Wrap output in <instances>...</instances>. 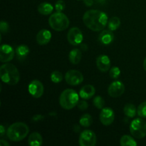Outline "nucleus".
Instances as JSON below:
<instances>
[{
  "label": "nucleus",
  "mask_w": 146,
  "mask_h": 146,
  "mask_svg": "<svg viewBox=\"0 0 146 146\" xmlns=\"http://www.w3.org/2000/svg\"><path fill=\"white\" fill-rule=\"evenodd\" d=\"M1 81L8 85H16L20 79L19 72L17 67L11 64H5L0 67Z\"/></svg>",
  "instance_id": "nucleus-2"
},
{
  "label": "nucleus",
  "mask_w": 146,
  "mask_h": 146,
  "mask_svg": "<svg viewBox=\"0 0 146 146\" xmlns=\"http://www.w3.org/2000/svg\"><path fill=\"white\" fill-rule=\"evenodd\" d=\"M123 112L126 116L129 117V118H134L136 115L137 108L133 104H128L124 107Z\"/></svg>",
  "instance_id": "nucleus-21"
},
{
  "label": "nucleus",
  "mask_w": 146,
  "mask_h": 146,
  "mask_svg": "<svg viewBox=\"0 0 146 146\" xmlns=\"http://www.w3.org/2000/svg\"><path fill=\"white\" fill-rule=\"evenodd\" d=\"M84 2L87 7H91L94 4V0H84Z\"/></svg>",
  "instance_id": "nucleus-34"
},
{
  "label": "nucleus",
  "mask_w": 146,
  "mask_h": 146,
  "mask_svg": "<svg viewBox=\"0 0 146 146\" xmlns=\"http://www.w3.org/2000/svg\"><path fill=\"white\" fill-rule=\"evenodd\" d=\"M104 104H105V102H104V98L99 96H96L94 99V105L95 106L96 108L98 109H102L104 107Z\"/></svg>",
  "instance_id": "nucleus-28"
},
{
  "label": "nucleus",
  "mask_w": 146,
  "mask_h": 146,
  "mask_svg": "<svg viewBox=\"0 0 146 146\" xmlns=\"http://www.w3.org/2000/svg\"><path fill=\"white\" fill-rule=\"evenodd\" d=\"M115 119V114L111 108H103L100 113V121L104 125H110Z\"/></svg>",
  "instance_id": "nucleus-13"
},
{
  "label": "nucleus",
  "mask_w": 146,
  "mask_h": 146,
  "mask_svg": "<svg viewBox=\"0 0 146 146\" xmlns=\"http://www.w3.org/2000/svg\"><path fill=\"white\" fill-rule=\"evenodd\" d=\"M96 93V89L92 85L87 84L81 88L79 91V96L83 99H90L92 96H94Z\"/></svg>",
  "instance_id": "nucleus-17"
},
{
  "label": "nucleus",
  "mask_w": 146,
  "mask_h": 146,
  "mask_svg": "<svg viewBox=\"0 0 146 146\" xmlns=\"http://www.w3.org/2000/svg\"><path fill=\"white\" fill-rule=\"evenodd\" d=\"M92 117L88 113L84 114L79 119V123L84 127H89L92 124Z\"/></svg>",
  "instance_id": "nucleus-25"
},
{
  "label": "nucleus",
  "mask_w": 146,
  "mask_h": 146,
  "mask_svg": "<svg viewBox=\"0 0 146 146\" xmlns=\"http://www.w3.org/2000/svg\"><path fill=\"white\" fill-rule=\"evenodd\" d=\"M98 2H100L101 3V4H103V3H104V1H105V0H96Z\"/></svg>",
  "instance_id": "nucleus-38"
},
{
  "label": "nucleus",
  "mask_w": 146,
  "mask_h": 146,
  "mask_svg": "<svg viewBox=\"0 0 146 146\" xmlns=\"http://www.w3.org/2000/svg\"><path fill=\"white\" fill-rule=\"evenodd\" d=\"M65 80L68 84L71 86H77L84 81V76L77 70H70L65 75Z\"/></svg>",
  "instance_id": "nucleus-9"
},
{
  "label": "nucleus",
  "mask_w": 146,
  "mask_h": 146,
  "mask_svg": "<svg viewBox=\"0 0 146 146\" xmlns=\"http://www.w3.org/2000/svg\"><path fill=\"white\" fill-rule=\"evenodd\" d=\"M137 113L141 118H146V101L141 103L137 108Z\"/></svg>",
  "instance_id": "nucleus-27"
},
{
  "label": "nucleus",
  "mask_w": 146,
  "mask_h": 146,
  "mask_svg": "<svg viewBox=\"0 0 146 146\" xmlns=\"http://www.w3.org/2000/svg\"><path fill=\"white\" fill-rule=\"evenodd\" d=\"M97 138L96 134L90 130H85L79 136V145L81 146H94L96 144Z\"/></svg>",
  "instance_id": "nucleus-7"
},
{
  "label": "nucleus",
  "mask_w": 146,
  "mask_h": 146,
  "mask_svg": "<svg viewBox=\"0 0 146 146\" xmlns=\"http://www.w3.org/2000/svg\"><path fill=\"white\" fill-rule=\"evenodd\" d=\"M29 132V126L22 122H17L11 124L8 128L7 135L9 139L14 142H18L24 139Z\"/></svg>",
  "instance_id": "nucleus-3"
},
{
  "label": "nucleus",
  "mask_w": 146,
  "mask_h": 146,
  "mask_svg": "<svg viewBox=\"0 0 146 146\" xmlns=\"http://www.w3.org/2000/svg\"><path fill=\"white\" fill-rule=\"evenodd\" d=\"M110 76L112 78H114V79H116L119 77V76L121 75V70L117 66H113L111 70H110L109 72Z\"/></svg>",
  "instance_id": "nucleus-29"
},
{
  "label": "nucleus",
  "mask_w": 146,
  "mask_h": 146,
  "mask_svg": "<svg viewBox=\"0 0 146 146\" xmlns=\"http://www.w3.org/2000/svg\"><path fill=\"white\" fill-rule=\"evenodd\" d=\"M130 132L135 138H143L146 136V122L142 118L134 119L130 125Z\"/></svg>",
  "instance_id": "nucleus-6"
},
{
  "label": "nucleus",
  "mask_w": 146,
  "mask_h": 146,
  "mask_svg": "<svg viewBox=\"0 0 146 146\" xmlns=\"http://www.w3.org/2000/svg\"><path fill=\"white\" fill-rule=\"evenodd\" d=\"M67 39L71 45L77 46L82 43L84 36L80 29L78 27H73L70 29L67 34Z\"/></svg>",
  "instance_id": "nucleus-8"
},
{
  "label": "nucleus",
  "mask_w": 146,
  "mask_h": 146,
  "mask_svg": "<svg viewBox=\"0 0 146 146\" xmlns=\"http://www.w3.org/2000/svg\"><path fill=\"white\" fill-rule=\"evenodd\" d=\"M16 53L19 58L23 59L29 53V48L26 45H20L16 48Z\"/></svg>",
  "instance_id": "nucleus-22"
},
{
  "label": "nucleus",
  "mask_w": 146,
  "mask_h": 146,
  "mask_svg": "<svg viewBox=\"0 0 146 146\" xmlns=\"http://www.w3.org/2000/svg\"><path fill=\"white\" fill-rule=\"evenodd\" d=\"M0 145L1 146H9V143H7L6 141H4V140L1 139V140H0Z\"/></svg>",
  "instance_id": "nucleus-36"
},
{
  "label": "nucleus",
  "mask_w": 146,
  "mask_h": 146,
  "mask_svg": "<svg viewBox=\"0 0 146 146\" xmlns=\"http://www.w3.org/2000/svg\"><path fill=\"white\" fill-rule=\"evenodd\" d=\"M120 144L121 146H135L137 145V143L131 136L128 135H125L122 136L120 141Z\"/></svg>",
  "instance_id": "nucleus-23"
},
{
  "label": "nucleus",
  "mask_w": 146,
  "mask_h": 146,
  "mask_svg": "<svg viewBox=\"0 0 146 146\" xmlns=\"http://www.w3.org/2000/svg\"><path fill=\"white\" fill-rule=\"evenodd\" d=\"M96 66L97 68L101 72L108 71L111 67V61L109 57L104 54L98 56L96 58Z\"/></svg>",
  "instance_id": "nucleus-14"
},
{
  "label": "nucleus",
  "mask_w": 146,
  "mask_h": 146,
  "mask_svg": "<svg viewBox=\"0 0 146 146\" xmlns=\"http://www.w3.org/2000/svg\"><path fill=\"white\" fill-rule=\"evenodd\" d=\"M5 134V128L2 125H0V136L3 137Z\"/></svg>",
  "instance_id": "nucleus-35"
},
{
  "label": "nucleus",
  "mask_w": 146,
  "mask_h": 146,
  "mask_svg": "<svg viewBox=\"0 0 146 146\" xmlns=\"http://www.w3.org/2000/svg\"><path fill=\"white\" fill-rule=\"evenodd\" d=\"M66 7L65 2L63 0H58L55 4V9L57 12H61L64 10Z\"/></svg>",
  "instance_id": "nucleus-30"
},
{
  "label": "nucleus",
  "mask_w": 146,
  "mask_h": 146,
  "mask_svg": "<svg viewBox=\"0 0 146 146\" xmlns=\"http://www.w3.org/2000/svg\"><path fill=\"white\" fill-rule=\"evenodd\" d=\"M48 24L54 30L61 31L68 28L69 19L64 14L56 11V13H54L49 17Z\"/></svg>",
  "instance_id": "nucleus-5"
},
{
  "label": "nucleus",
  "mask_w": 146,
  "mask_h": 146,
  "mask_svg": "<svg viewBox=\"0 0 146 146\" xmlns=\"http://www.w3.org/2000/svg\"><path fill=\"white\" fill-rule=\"evenodd\" d=\"M81 56H82V54L78 48H74L71 50L68 55L70 62L73 64H78L81 61Z\"/></svg>",
  "instance_id": "nucleus-19"
},
{
  "label": "nucleus",
  "mask_w": 146,
  "mask_h": 146,
  "mask_svg": "<svg viewBox=\"0 0 146 146\" xmlns=\"http://www.w3.org/2000/svg\"><path fill=\"white\" fill-rule=\"evenodd\" d=\"M28 143L31 146H40L42 145L43 139L41 134L37 132L32 133L29 136Z\"/></svg>",
  "instance_id": "nucleus-18"
},
{
  "label": "nucleus",
  "mask_w": 146,
  "mask_h": 146,
  "mask_svg": "<svg viewBox=\"0 0 146 146\" xmlns=\"http://www.w3.org/2000/svg\"><path fill=\"white\" fill-rule=\"evenodd\" d=\"M79 101V96L74 90L68 88L63 91L59 98V104L63 108L70 110L77 106Z\"/></svg>",
  "instance_id": "nucleus-4"
},
{
  "label": "nucleus",
  "mask_w": 146,
  "mask_h": 146,
  "mask_svg": "<svg viewBox=\"0 0 146 146\" xmlns=\"http://www.w3.org/2000/svg\"><path fill=\"white\" fill-rule=\"evenodd\" d=\"M120 25H121V20L117 17H112L111 19H110V20L108 22V29L111 31H115V30H116L120 27Z\"/></svg>",
  "instance_id": "nucleus-24"
},
{
  "label": "nucleus",
  "mask_w": 146,
  "mask_h": 146,
  "mask_svg": "<svg viewBox=\"0 0 146 146\" xmlns=\"http://www.w3.org/2000/svg\"><path fill=\"white\" fill-rule=\"evenodd\" d=\"M125 92V86L121 81H115L111 83L108 88V93L110 96L117 98L121 96Z\"/></svg>",
  "instance_id": "nucleus-10"
},
{
  "label": "nucleus",
  "mask_w": 146,
  "mask_h": 146,
  "mask_svg": "<svg viewBox=\"0 0 146 146\" xmlns=\"http://www.w3.org/2000/svg\"><path fill=\"white\" fill-rule=\"evenodd\" d=\"M77 106H78V109L81 110V111H84V110H86L88 108V104L86 101L81 100V101H78V104H77Z\"/></svg>",
  "instance_id": "nucleus-32"
},
{
  "label": "nucleus",
  "mask_w": 146,
  "mask_h": 146,
  "mask_svg": "<svg viewBox=\"0 0 146 146\" xmlns=\"http://www.w3.org/2000/svg\"><path fill=\"white\" fill-rule=\"evenodd\" d=\"M29 94L36 98H40L44 94V88L42 83L38 80H34L29 84L28 86Z\"/></svg>",
  "instance_id": "nucleus-11"
},
{
  "label": "nucleus",
  "mask_w": 146,
  "mask_h": 146,
  "mask_svg": "<svg viewBox=\"0 0 146 146\" xmlns=\"http://www.w3.org/2000/svg\"><path fill=\"white\" fill-rule=\"evenodd\" d=\"M84 24L89 29L94 31H99L104 29L108 24V17L106 14L99 10H88L83 17Z\"/></svg>",
  "instance_id": "nucleus-1"
},
{
  "label": "nucleus",
  "mask_w": 146,
  "mask_h": 146,
  "mask_svg": "<svg viewBox=\"0 0 146 146\" xmlns=\"http://www.w3.org/2000/svg\"><path fill=\"white\" fill-rule=\"evenodd\" d=\"M53 6L48 2H43L38 6V11L43 15H48L53 11Z\"/></svg>",
  "instance_id": "nucleus-20"
},
{
  "label": "nucleus",
  "mask_w": 146,
  "mask_h": 146,
  "mask_svg": "<svg viewBox=\"0 0 146 146\" xmlns=\"http://www.w3.org/2000/svg\"><path fill=\"white\" fill-rule=\"evenodd\" d=\"M143 68L146 71V57H145V60H144V61H143Z\"/></svg>",
  "instance_id": "nucleus-37"
},
{
  "label": "nucleus",
  "mask_w": 146,
  "mask_h": 146,
  "mask_svg": "<svg viewBox=\"0 0 146 146\" xmlns=\"http://www.w3.org/2000/svg\"><path fill=\"white\" fill-rule=\"evenodd\" d=\"M51 39V33L47 29H41L36 35V41L39 45H46Z\"/></svg>",
  "instance_id": "nucleus-15"
},
{
  "label": "nucleus",
  "mask_w": 146,
  "mask_h": 146,
  "mask_svg": "<svg viewBox=\"0 0 146 146\" xmlns=\"http://www.w3.org/2000/svg\"><path fill=\"white\" fill-rule=\"evenodd\" d=\"M114 39V34L111 30H104L98 36V40L101 44L108 45L111 44Z\"/></svg>",
  "instance_id": "nucleus-16"
},
{
  "label": "nucleus",
  "mask_w": 146,
  "mask_h": 146,
  "mask_svg": "<svg viewBox=\"0 0 146 146\" xmlns=\"http://www.w3.org/2000/svg\"><path fill=\"white\" fill-rule=\"evenodd\" d=\"M14 57V48L8 44H3L0 47V60L1 62L7 63L11 61Z\"/></svg>",
  "instance_id": "nucleus-12"
},
{
  "label": "nucleus",
  "mask_w": 146,
  "mask_h": 146,
  "mask_svg": "<svg viewBox=\"0 0 146 146\" xmlns=\"http://www.w3.org/2000/svg\"><path fill=\"white\" fill-rule=\"evenodd\" d=\"M44 117L43 115H34V117L32 118V121H41V120L44 119Z\"/></svg>",
  "instance_id": "nucleus-33"
},
{
  "label": "nucleus",
  "mask_w": 146,
  "mask_h": 146,
  "mask_svg": "<svg viewBox=\"0 0 146 146\" xmlns=\"http://www.w3.org/2000/svg\"><path fill=\"white\" fill-rule=\"evenodd\" d=\"M51 80L55 84H58L63 80V74L58 71H54L51 74Z\"/></svg>",
  "instance_id": "nucleus-26"
},
{
  "label": "nucleus",
  "mask_w": 146,
  "mask_h": 146,
  "mask_svg": "<svg viewBox=\"0 0 146 146\" xmlns=\"http://www.w3.org/2000/svg\"><path fill=\"white\" fill-rule=\"evenodd\" d=\"M0 30L1 34H7L9 30V26L8 23L4 21H1L0 23Z\"/></svg>",
  "instance_id": "nucleus-31"
}]
</instances>
